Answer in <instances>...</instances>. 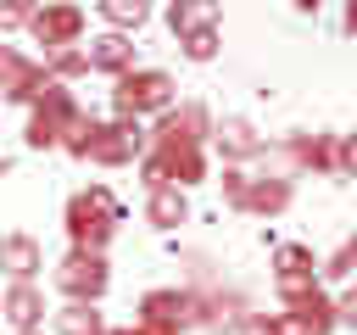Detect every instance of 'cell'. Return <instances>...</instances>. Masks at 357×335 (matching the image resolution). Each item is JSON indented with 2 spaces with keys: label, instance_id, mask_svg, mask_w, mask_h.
Masks as SVG:
<instances>
[{
  "label": "cell",
  "instance_id": "cell-17",
  "mask_svg": "<svg viewBox=\"0 0 357 335\" xmlns=\"http://www.w3.org/2000/svg\"><path fill=\"white\" fill-rule=\"evenodd\" d=\"M106 324H100V313H95V302H67V307H56V335H100Z\"/></svg>",
  "mask_w": 357,
  "mask_h": 335
},
{
  "label": "cell",
  "instance_id": "cell-7",
  "mask_svg": "<svg viewBox=\"0 0 357 335\" xmlns=\"http://www.w3.org/2000/svg\"><path fill=\"white\" fill-rule=\"evenodd\" d=\"M206 140H212V117L201 106H167V112H156V128H151V145L156 151L206 145Z\"/></svg>",
  "mask_w": 357,
  "mask_h": 335
},
{
  "label": "cell",
  "instance_id": "cell-37",
  "mask_svg": "<svg viewBox=\"0 0 357 335\" xmlns=\"http://www.w3.org/2000/svg\"><path fill=\"white\" fill-rule=\"evenodd\" d=\"M6 173H11V162H6V156H0V179H6Z\"/></svg>",
  "mask_w": 357,
  "mask_h": 335
},
{
  "label": "cell",
  "instance_id": "cell-24",
  "mask_svg": "<svg viewBox=\"0 0 357 335\" xmlns=\"http://www.w3.org/2000/svg\"><path fill=\"white\" fill-rule=\"evenodd\" d=\"M139 179H145V190H162V184H173V173H167V151H139Z\"/></svg>",
  "mask_w": 357,
  "mask_h": 335
},
{
  "label": "cell",
  "instance_id": "cell-9",
  "mask_svg": "<svg viewBox=\"0 0 357 335\" xmlns=\"http://www.w3.org/2000/svg\"><path fill=\"white\" fill-rule=\"evenodd\" d=\"M84 56H89V73H128L134 67V34H123V28H106V34H95L89 45H84Z\"/></svg>",
  "mask_w": 357,
  "mask_h": 335
},
{
  "label": "cell",
  "instance_id": "cell-8",
  "mask_svg": "<svg viewBox=\"0 0 357 335\" xmlns=\"http://www.w3.org/2000/svg\"><path fill=\"white\" fill-rule=\"evenodd\" d=\"M39 318H45L39 285H33V279H11V290L0 296V324L17 335V329H39Z\"/></svg>",
  "mask_w": 357,
  "mask_h": 335
},
{
  "label": "cell",
  "instance_id": "cell-19",
  "mask_svg": "<svg viewBox=\"0 0 357 335\" xmlns=\"http://www.w3.org/2000/svg\"><path fill=\"white\" fill-rule=\"evenodd\" d=\"M45 84H50V73H45V61H22V67H17V78H11V89H6L0 100H17V106H33Z\"/></svg>",
  "mask_w": 357,
  "mask_h": 335
},
{
  "label": "cell",
  "instance_id": "cell-11",
  "mask_svg": "<svg viewBox=\"0 0 357 335\" xmlns=\"http://www.w3.org/2000/svg\"><path fill=\"white\" fill-rule=\"evenodd\" d=\"M290 179L284 173H251V190H245V207L240 212H257V218H279L290 207Z\"/></svg>",
  "mask_w": 357,
  "mask_h": 335
},
{
  "label": "cell",
  "instance_id": "cell-18",
  "mask_svg": "<svg viewBox=\"0 0 357 335\" xmlns=\"http://www.w3.org/2000/svg\"><path fill=\"white\" fill-rule=\"evenodd\" d=\"M95 11L106 17V28H123V34H134V28H145V17H151V0H95Z\"/></svg>",
  "mask_w": 357,
  "mask_h": 335
},
{
  "label": "cell",
  "instance_id": "cell-29",
  "mask_svg": "<svg viewBox=\"0 0 357 335\" xmlns=\"http://www.w3.org/2000/svg\"><path fill=\"white\" fill-rule=\"evenodd\" d=\"M262 324H268V335H307V324L284 307V313H262Z\"/></svg>",
  "mask_w": 357,
  "mask_h": 335
},
{
  "label": "cell",
  "instance_id": "cell-30",
  "mask_svg": "<svg viewBox=\"0 0 357 335\" xmlns=\"http://www.w3.org/2000/svg\"><path fill=\"white\" fill-rule=\"evenodd\" d=\"M128 335H184V329H178V324H167V318H145V313H134Z\"/></svg>",
  "mask_w": 357,
  "mask_h": 335
},
{
  "label": "cell",
  "instance_id": "cell-34",
  "mask_svg": "<svg viewBox=\"0 0 357 335\" xmlns=\"http://www.w3.org/2000/svg\"><path fill=\"white\" fill-rule=\"evenodd\" d=\"M346 34L357 39V0H346Z\"/></svg>",
  "mask_w": 357,
  "mask_h": 335
},
{
  "label": "cell",
  "instance_id": "cell-13",
  "mask_svg": "<svg viewBox=\"0 0 357 335\" xmlns=\"http://www.w3.org/2000/svg\"><path fill=\"white\" fill-rule=\"evenodd\" d=\"M145 218H151L156 229H178V223H190V201H184V190H178V184L151 190V195H145Z\"/></svg>",
  "mask_w": 357,
  "mask_h": 335
},
{
  "label": "cell",
  "instance_id": "cell-22",
  "mask_svg": "<svg viewBox=\"0 0 357 335\" xmlns=\"http://www.w3.org/2000/svg\"><path fill=\"white\" fill-rule=\"evenodd\" d=\"M284 274H318L312 251H307V246H279V251H273V279H284Z\"/></svg>",
  "mask_w": 357,
  "mask_h": 335
},
{
  "label": "cell",
  "instance_id": "cell-25",
  "mask_svg": "<svg viewBox=\"0 0 357 335\" xmlns=\"http://www.w3.org/2000/svg\"><path fill=\"white\" fill-rule=\"evenodd\" d=\"M351 268H357V234H346V240L335 246V257H329V262H324L318 274H324V279H346Z\"/></svg>",
  "mask_w": 357,
  "mask_h": 335
},
{
  "label": "cell",
  "instance_id": "cell-1",
  "mask_svg": "<svg viewBox=\"0 0 357 335\" xmlns=\"http://www.w3.org/2000/svg\"><path fill=\"white\" fill-rule=\"evenodd\" d=\"M117 218H123V207H117V195L106 190V184H89V190H78L73 201H67V240L73 246H84V251H106V240L117 234Z\"/></svg>",
  "mask_w": 357,
  "mask_h": 335
},
{
  "label": "cell",
  "instance_id": "cell-28",
  "mask_svg": "<svg viewBox=\"0 0 357 335\" xmlns=\"http://www.w3.org/2000/svg\"><path fill=\"white\" fill-rule=\"evenodd\" d=\"M335 173H357V134H335Z\"/></svg>",
  "mask_w": 357,
  "mask_h": 335
},
{
  "label": "cell",
  "instance_id": "cell-3",
  "mask_svg": "<svg viewBox=\"0 0 357 335\" xmlns=\"http://www.w3.org/2000/svg\"><path fill=\"white\" fill-rule=\"evenodd\" d=\"M106 285H112L106 251H84V246H73V251L56 262V290H61L67 302H100Z\"/></svg>",
  "mask_w": 357,
  "mask_h": 335
},
{
  "label": "cell",
  "instance_id": "cell-39",
  "mask_svg": "<svg viewBox=\"0 0 357 335\" xmlns=\"http://www.w3.org/2000/svg\"><path fill=\"white\" fill-rule=\"evenodd\" d=\"M17 335H45V329H17Z\"/></svg>",
  "mask_w": 357,
  "mask_h": 335
},
{
  "label": "cell",
  "instance_id": "cell-27",
  "mask_svg": "<svg viewBox=\"0 0 357 335\" xmlns=\"http://www.w3.org/2000/svg\"><path fill=\"white\" fill-rule=\"evenodd\" d=\"M273 285H279V296H284V307H290V302H301V296L318 290V274H284V279H273Z\"/></svg>",
  "mask_w": 357,
  "mask_h": 335
},
{
  "label": "cell",
  "instance_id": "cell-36",
  "mask_svg": "<svg viewBox=\"0 0 357 335\" xmlns=\"http://www.w3.org/2000/svg\"><path fill=\"white\" fill-rule=\"evenodd\" d=\"M11 6H22V11H39V6H45V0H11Z\"/></svg>",
  "mask_w": 357,
  "mask_h": 335
},
{
  "label": "cell",
  "instance_id": "cell-2",
  "mask_svg": "<svg viewBox=\"0 0 357 335\" xmlns=\"http://www.w3.org/2000/svg\"><path fill=\"white\" fill-rule=\"evenodd\" d=\"M112 106L123 117H145V112H167L173 106V78L162 67H128L117 73V89H112Z\"/></svg>",
  "mask_w": 357,
  "mask_h": 335
},
{
  "label": "cell",
  "instance_id": "cell-32",
  "mask_svg": "<svg viewBox=\"0 0 357 335\" xmlns=\"http://www.w3.org/2000/svg\"><path fill=\"white\" fill-rule=\"evenodd\" d=\"M335 318H340L346 329H357V285H351V290H346V296L335 302Z\"/></svg>",
  "mask_w": 357,
  "mask_h": 335
},
{
  "label": "cell",
  "instance_id": "cell-4",
  "mask_svg": "<svg viewBox=\"0 0 357 335\" xmlns=\"http://www.w3.org/2000/svg\"><path fill=\"white\" fill-rule=\"evenodd\" d=\"M78 112V100L67 95V84H45L39 89V100H33V112H28V128H22V140H28V151H56L61 145V123Z\"/></svg>",
  "mask_w": 357,
  "mask_h": 335
},
{
  "label": "cell",
  "instance_id": "cell-14",
  "mask_svg": "<svg viewBox=\"0 0 357 335\" xmlns=\"http://www.w3.org/2000/svg\"><path fill=\"white\" fill-rule=\"evenodd\" d=\"M167 28L178 39L195 28H218V0H167Z\"/></svg>",
  "mask_w": 357,
  "mask_h": 335
},
{
  "label": "cell",
  "instance_id": "cell-6",
  "mask_svg": "<svg viewBox=\"0 0 357 335\" xmlns=\"http://www.w3.org/2000/svg\"><path fill=\"white\" fill-rule=\"evenodd\" d=\"M28 34H33L45 50L78 45V39H84V6H73V0H45L39 11H28Z\"/></svg>",
  "mask_w": 357,
  "mask_h": 335
},
{
  "label": "cell",
  "instance_id": "cell-31",
  "mask_svg": "<svg viewBox=\"0 0 357 335\" xmlns=\"http://www.w3.org/2000/svg\"><path fill=\"white\" fill-rule=\"evenodd\" d=\"M22 61H28V56H17L11 45H0V95L11 89V78H17V67H22Z\"/></svg>",
  "mask_w": 357,
  "mask_h": 335
},
{
  "label": "cell",
  "instance_id": "cell-10",
  "mask_svg": "<svg viewBox=\"0 0 357 335\" xmlns=\"http://www.w3.org/2000/svg\"><path fill=\"white\" fill-rule=\"evenodd\" d=\"M212 145L223 151V162H251V156L268 151V140H262L245 117H223V123H212Z\"/></svg>",
  "mask_w": 357,
  "mask_h": 335
},
{
  "label": "cell",
  "instance_id": "cell-21",
  "mask_svg": "<svg viewBox=\"0 0 357 335\" xmlns=\"http://www.w3.org/2000/svg\"><path fill=\"white\" fill-rule=\"evenodd\" d=\"M89 140H95V117H89V112H73V117L61 123V151H67V156H89Z\"/></svg>",
  "mask_w": 357,
  "mask_h": 335
},
{
  "label": "cell",
  "instance_id": "cell-23",
  "mask_svg": "<svg viewBox=\"0 0 357 335\" xmlns=\"http://www.w3.org/2000/svg\"><path fill=\"white\" fill-rule=\"evenodd\" d=\"M178 50H184L190 61H212V56L223 50V39H218V28H195V34L178 39Z\"/></svg>",
  "mask_w": 357,
  "mask_h": 335
},
{
  "label": "cell",
  "instance_id": "cell-5",
  "mask_svg": "<svg viewBox=\"0 0 357 335\" xmlns=\"http://www.w3.org/2000/svg\"><path fill=\"white\" fill-rule=\"evenodd\" d=\"M145 151V128H139V117H112V123H95V140H89V156L84 162H100V168H123V162H134Z\"/></svg>",
  "mask_w": 357,
  "mask_h": 335
},
{
  "label": "cell",
  "instance_id": "cell-38",
  "mask_svg": "<svg viewBox=\"0 0 357 335\" xmlns=\"http://www.w3.org/2000/svg\"><path fill=\"white\" fill-rule=\"evenodd\" d=\"M100 335H128V329H100Z\"/></svg>",
  "mask_w": 357,
  "mask_h": 335
},
{
  "label": "cell",
  "instance_id": "cell-16",
  "mask_svg": "<svg viewBox=\"0 0 357 335\" xmlns=\"http://www.w3.org/2000/svg\"><path fill=\"white\" fill-rule=\"evenodd\" d=\"M167 173H173L178 190L201 184V179H206V145H178V151H167Z\"/></svg>",
  "mask_w": 357,
  "mask_h": 335
},
{
  "label": "cell",
  "instance_id": "cell-26",
  "mask_svg": "<svg viewBox=\"0 0 357 335\" xmlns=\"http://www.w3.org/2000/svg\"><path fill=\"white\" fill-rule=\"evenodd\" d=\"M245 190H251L245 162H229V168H223V201H229V207H245Z\"/></svg>",
  "mask_w": 357,
  "mask_h": 335
},
{
  "label": "cell",
  "instance_id": "cell-12",
  "mask_svg": "<svg viewBox=\"0 0 357 335\" xmlns=\"http://www.w3.org/2000/svg\"><path fill=\"white\" fill-rule=\"evenodd\" d=\"M0 268H6L11 279H39V268H45L39 240H33V234H6V240H0Z\"/></svg>",
  "mask_w": 357,
  "mask_h": 335
},
{
  "label": "cell",
  "instance_id": "cell-33",
  "mask_svg": "<svg viewBox=\"0 0 357 335\" xmlns=\"http://www.w3.org/2000/svg\"><path fill=\"white\" fill-rule=\"evenodd\" d=\"M0 28H28V11L11 6V0H0Z\"/></svg>",
  "mask_w": 357,
  "mask_h": 335
},
{
  "label": "cell",
  "instance_id": "cell-15",
  "mask_svg": "<svg viewBox=\"0 0 357 335\" xmlns=\"http://www.w3.org/2000/svg\"><path fill=\"white\" fill-rule=\"evenodd\" d=\"M290 313L307 324V335H335V302L324 296V290H312V296H301V302H290Z\"/></svg>",
  "mask_w": 357,
  "mask_h": 335
},
{
  "label": "cell",
  "instance_id": "cell-20",
  "mask_svg": "<svg viewBox=\"0 0 357 335\" xmlns=\"http://www.w3.org/2000/svg\"><path fill=\"white\" fill-rule=\"evenodd\" d=\"M45 73H50L56 84H67V78H84V73H89V56H84V45H61V50H45Z\"/></svg>",
  "mask_w": 357,
  "mask_h": 335
},
{
  "label": "cell",
  "instance_id": "cell-35",
  "mask_svg": "<svg viewBox=\"0 0 357 335\" xmlns=\"http://www.w3.org/2000/svg\"><path fill=\"white\" fill-rule=\"evenodd\" d=\"M318 6H324V0H296V11H318Z\"/></svg>",
  "mask_w": 357,
  "mask_h": 335
}]
</instances>
